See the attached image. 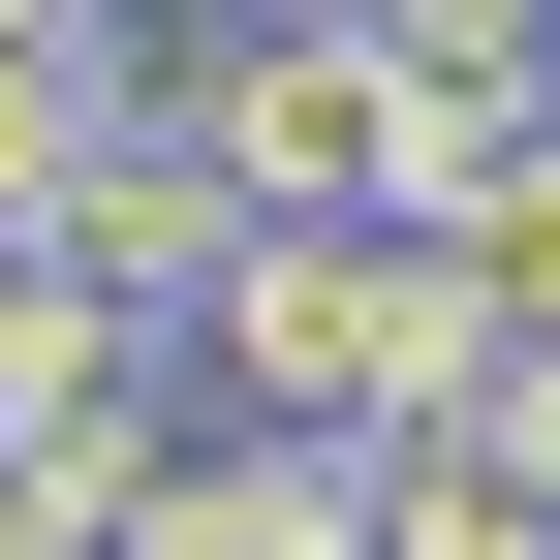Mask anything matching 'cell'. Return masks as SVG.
<instances>
[{"label": "cell", "instance_id": "5b68a950", "mask_svg": "<svg viewBox=\"0 0 560 560\" xmlns=\"http://www.w3.org/2000/svg\"><path fill=\"white\" fill-rule=\"evenodd\" d=\"M405 249H436V280H467L499 342H560V125H499V156H467V187H436Z\"/></svg>", "mask_w": 560, "mask_h": 560}, {"label": "cell", "instance_id": "277c9868", "mask_svg": "<svg viewBox=\"0 0 560 560\" xmlns=\"http://www.w3.org/2000/svg\"><path fill=\"white\" fill-rule=\"evenodd\" d=\"M156 560H374V436H187V499H156Z\"/></svg>", "mask_w": 560, "mask_h": 560}, {"label": "cell", "instance_id": "52a82bcc", "mask_svg": "<svg viewBox=\"0 0 560 560\" xmlns=\"http://www.w3.org/2000/svg\"><path fill=\"white\" fill-rule=\"evenodd\" d=\"M94 374H156V342H125V312H94V280H62V249H0V436H62V405H94Z\"/></svg>", "mask_w": 560, "mask_h": 560}, {"label": "cell", "instance_id": "6da1fadb", "mask_svg": "<svg viewBox=\"0 0 560 560\" xmlns=\"http://www.w3.org/2000/svg\"><path fill=\"white\" fill-rule=\"evenodd\" d=\"M187 374H219L249 436H467L499 312H467L405 219H249V249H219V312H187Z\"/></svg>", "mask_w": 560, "mask_h": 560}, {"label": "cell", "instance_id": "ba28073f", "mask_svg": "<svg viewBox=\"0 0 560 560\" xmlns=\"http://www.w3.org/2000/svg\"><path fill=\"white\" fill-rule=\"evenodd\" d=\"M94 125H125V94H94V32H0V249L94 187Z\"/></svg>", "mask_w": 560, "mask_h": 560}, {"label": "cell", "instance_id": "3957f363", "mask_svg": "<svg viewBox=\"0 0 560 560\" xmlns=\"http://www.w3.org/2000/svg\"><path fill=\"white\" fill-rule=\"evenodd\" d=\"M32 249L94 280L125 342H187V312H219V249H249V187H219V125H94V187H62Z\"/></svg>", "mask_w": 560, "mask_h": 560}, {"label": "cell", "instance_id": "7a4b0ae2", "mask_svg": "<svg viewBox=\"0 0 560 560\" xmlns=\"http://www.w3.org/2000/svg\"><path fill=\"white\" fill-rule=\"evenodd\" d=\"M187 125H219L249 219H405V156H436V94H405L374 32H219V62H187Z\"/></svg>", "mask_w": 560, "mask_h": 560}, {"label": "cell", "instance_id": "9c48e42d", "mask_svg": "<svg viewBox=\"0 0 560 560\" xmlns=\"http://www.w3.org/2000/svg\"><path fill=\"white\" fill-rule=\"evenodd\" d=\"M467 436H499L529 499H560V342H499V374H467Z\"/></svg>", "mask_w": 560, "mask_h": 560}, {"label": "cell", "instance_id": "30bf717a", "mask_svg": "<svg viewBox=\"0 0 560 560\" xmlns=\"http://www.w3.org/2000/svg\"><path fill=\"white\" fill-rule=\"evenodd\" d=\"M219 32H374V0H219Z\"/></svg>", "mask_w": 560, "mask_h": 560}, {"label": "cell", "instance_id": "8992f818", "mask_svg": "<svg viewBox=\"0 0 560 560\" xmlns=\"http://www.w3.org/2000/svg\"><path fill=\"white\" fill-rule=\"evenodd\" d=\"M374 560H560V499L499 436H374Z\"/></svg>", "mask_w": 560, "mask_h": 560}, {"label": "cell", "instance_id": "8fae6325", "mask_svg": "<svg viewBox=\"0 0 560 560\" xmlns=\"http://www.w3.org/2000/svg\"><path fill=\"white\" fill-rule=\"evenodd\" d=\"M0 32H94V0H0Z\"/></svg>", "mask_w": 560, "mask_h": 560}]
</instances>
